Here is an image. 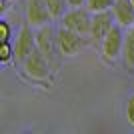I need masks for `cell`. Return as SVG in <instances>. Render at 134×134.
Returning a JSON list of instances; mask_svg holds the SVG:
<instances>
[{"label": "cell", "mask_w": 134, "mask_h": 134, "mask_svg": "<svg viewBox=\"0 0 134 134\" xmlns=\"http://www.w3.org/2000/svg\"><path fill=\"white\" fill-rule=\"evenodd\" d=\"M92 16H94V12L90 10L88 6L82 8H72L70 12H66L64 16H62V26L64 28H70L74 32L82 34V36H90V28H92Z\"/></svg>", "instance_id": "obj_1"}, {"label": "cell", "mask_w": 134, "mask_h": 134, "mask_svg": "<svg viewBox=\"0 0 134 134\" xmlns=\"http://www.w3.org/2000/svg\"><path fill=\"white\" fill-rule=\"evenodd\" d=\"M122 24H114V26L110 28V32L104 36V40H102V54H104V60L106 62H114L118 58V56L122 54L124 50V40H126V34H124L122 30Z\"/></svg>", "instance_id": "obj_2"}, {"label": "cell", "mask_w": 134, "mask_h": 134, "mask_svg": "<svg viewBox=\"0 0 134 134\" xmlns=\"http://www.w3.org/2000/svg\"><path fill=\"white\" fill-rule=\"evenodd\" d=\"M22 66H24V72H26L30 78L44 80V78L50 76V60L38 50V46L26 56V60L22 62Z\"/></svg>", "instance_id": "obj_3"}, {"label": "cell", "mask_w": 134, "mask_h": 134, "mask_svg": "<svg viewBox=\"0 0 134 134\" xmlns=\"http://www.w3.org/2000/svg\"><path fill=\"white\" fill-rule=\"evenodd\" d=\"M56 40H58V48H60L62 56L78 54V52L84 48V44H86V38H84L82 34L74 32L70 28H64V26L56 32Z\"/></svg>", "instance_id": "obj_4"}, {"label": "cell", "mask_w": 134, "mask_h": 134, "mask_svg": "<svg viewBox=\"0 0 134 134\" xmlns=\"http://www.w3.org/2000/svg\"><path fill=\"white\" fill-rule=\"evenodd\" d=\"M36 46H38V50L50 60V64H58V40L54 38V34H52V28L46 24V26H40V30L36 32Z\"/></svg>", "instance_id": "obj_5"}, {"label": "cell", "mask_w": 134, "mask_h": 134, "mask_svg": "<svg viewBox=\"0 0 134 134\" xmlns=\"http://www.w3.org/2000/svg\"><path fill=\"white\" fill-rule=\"evenodd\" d=\"M116 18L112 10H104V12H94L92 16V28H90V40L94 44H102V40L110 32V28L114 26Z\"/></svg>", "instance_id": "obj_6"}, {"label": "cell", "mask_w": 134, "mask_h": 134, "mask_svg": "<svg viewBox=\"0 0 134 134\" xmlns=\"http://www.w3.org/2000/svg\"><path fill=\"white\" fill-rule=\"evenodd\" d=\"M32 24L26 22L22 28H20V34L16 38V46H14V58L18 62H24L26 56L36 48V34H32Z\"/></svg>", "instance_id": "obj_7"}, {"label": "cell", "mask_w": 134, "mask_h": 134, "mask_svg": "<svg viewBox=\"0 0 134 134\" xmlns=\"http://www.w3.org/2000/svg\"><path fill=\"white\" fill-rule=\"evenodd\" d=\"M50 8L46 6L44 0H30L28 2V10H26V20L32 26H46L50 22Z\"/></svg>", "instance_id": "obj_8"}, {"label": "cell", "mask_w": 134, "mask_h": 134, "mask_svg": "<svg viewBox=\"0 0 134 134\" xmlns=\"http://www.w3.org/2000/svg\"><path fill=\"white\" fill-rule=\"evenodd\" d=\"M112 12H114L116 22L122 24L124 28L134 26V2L132 0H114Z\"/></svg>", "instance_id": "obj_9"}, {"label": "cell", "mask_w": 134, "mask_h": 134, "mask_svg": "<svg viewBox=\"0 0 134 134\" xmlns=\"http://www.w3.org/2000/svg\"><path fill=\"white\" fill-rule=\"evenodd\" d=\"M122 58H124V64H126L128 68H134V26H130L128 32H126Z\"/></svg>", "instance_id": "obj_10"}, {"label": "cell", "mask_w": 134, "mask_h": 134, "mask_svg": "<svg viewBox=\"0 0 134 134\" xmlns=\"http://www.w3.org/2000/svg\"><path fill=\"white\" fill-rule=\"evenodd\" d=\"M46 2V6L50 8V14H52V18H62L64 14H66V6H68V2L66 0H44Z\"/></svg>", "instance_id": "obj_11"}, {"label": "cell", "mask_w": 134, "mask_h": 134, "mask_svg": "<svg viewBox=\"0 0 134 134\" xmlns=\"http://www.w3.org/2000/svg\"><path fill=\"white\" fill-rule=\"evenodd\" d=\"M86 6L92 12H104V10H112L114 0H86Z\"/></svg>", "instance_id": "obj_12"}, {"label": "cell", "mask_w": 134, "mask_h": 134, "mask_svg": "<svg viewBox=\"0 0 134 134\" xmlns=\"http://www.w3.org/2000/svg\"><path fill=\"white\" fill-rule=\"evenodd\" d=\"M12 58H14V46H12L10 42H2V46H0V62L6 64V62H10Z\"/></svg>", "instance_id": "obj_13"}, {"label": "cell", "mask_w": 134, "mask_h": 134, "mask_svg": "<svg viewBox=\"0 0 134 134\" xmlns=\"http://www.w3.org/2000/svg\"><path fill=\"white\" fill-rule=\"evenodd\" d=\"M10 34H12V28L6 20H0V40L2 42H8L10 40Z\"/></svg>", "instance_id": "obj_14"}, {"label": "cell", "mask_w": 134, "mask_h": 134, "mask_svg": "<svg viewBox=\"0 0 134 134\" xmlns=\"http://www.w3.org/2000/svg\"><path fill=\"white\" fill-rule=\"evenodd\" d=\"M126 118H128V122L134 126V94H130L128 100H126Z\"/></svg>", "instance_id": "obj_15"}, {"label": "cell", "mask_w": 134, "mask_h": 134, "mask_svg": "<svg viewBox=\"0 0 134 134\" xmlns=\"http://www.w3.org/2000/svg\"><path fill=\"white\" fill-rule=\"evenodd\" d=\"M68 6H72V8H78V6H84L86 4V0H66Z\"/></svg>", "instance_id": "obj_16"}, {"label": "cell", "mask_w": 134, "mask_h": 134, "mask_svg": "<svg viewBox=\"0 0 134 134\" xmlns=\"http://www.w3.org/2000/svg\"><path fill=\"white\" fill-rule=\"evenodd\" d=\"M0 4H2V6H0V12H2V14H4V12L8 10V0H2V2H0Z\"/></svg>", "instance_id": "obj_17"}, {"label": "cell", "mask_w": 134, "mask_h": 134, "mask_svg": "<svg viewBox=\"0 0 134 134\" xmlns=\"http://www.w3.org/2000/svg\"><path fill=\"white\" fill-rule=\"evenodd\" d=\"M132 2H134V0H132Z\"/></svg>", "instance_id": "obj_18"}]
</instances>
